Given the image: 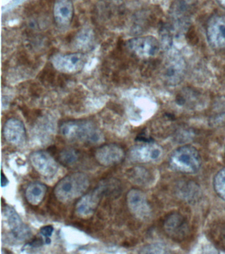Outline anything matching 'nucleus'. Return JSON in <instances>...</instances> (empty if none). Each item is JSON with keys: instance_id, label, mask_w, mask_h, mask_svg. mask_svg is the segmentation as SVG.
Wrapping results in <instances>:
<instances>
[{"instance_id": "nucleus-1", "label": "nucleus", "mask_w": 225, "mask_h": 254, "mask_svg": "<svg viewBox=\"0 0 225 254\" xmlns=\"http://www.w3.org/2000/svg\"><path fill=\"white\" fill-rule=\"evenodd\" d=\"M119 186L116 180L102 181L93 190L82 196L76 204V214L82 218L90 217L95 212L102 198L117 192Z\"/></svg>"}, {"instance_id": "nucleus-2", "label": "nucleus", "mask_w": 225, "mask_h": 254, "mask_svg": "<svg viewBox=\"0 0 225 254\" xmlns=\"http://www.w3.org/2000/svg\"><path fill=\"white\" fill-rule=\"evenodd\" d=\"M90 182L84 173L76 172L68 175L56 184L55 196L61 202H71L83 195L88 190Z\"/></svg>"}, {"instance_id": "nucleus-3", "label": "nucleus", "mask_w": 225, "mask_h": 254, "mask_svg": "<svg viewBox=\"0 0 225 254\" xmlns=\"http://www.w3.org/2000/svg\"><path fill=\"white\" fill-rule=\"evenodd\" d=\"M60 130L70 140L88 144H98L103 140L100 131L89 121H69L61 126Z\"/></svg>"}, {"instance_id": "nucleus-4", "label": "nucleus", "mask_w": 225, "mask_h": 254, "mask_svg": "<svg viewBox=\"0 0 225 254\" xmlns=\"http://www.w3.org/2000/svg\"><path fill=\"white\" fill-rule=\"evenodd\" d=\"M202 160L198 150L191 146H183L172 153L169 165L176 172L185 174H195L201 168Z\"/></svg>"}, {"instance_id": "nucleus-5", "label": "nucleus", "mask_w": 225, "mask_h": 254, "mask_svg": "<svg viewBox=\"0 0 225 254\" xmlns=\"http://www.w3.org/2000/svg\"><path fill=\"white\" fill-rule=\"evenodd\" d=\"M164 231L171 239L182 242L190 234V227L186 218L178 212H172L167 216L163 222Z\"/></svg>"}, {"instance_id": "nucleus-6", "label": "nucleus", "mask_w": 225, "mask_h": 254, "mask_svg": "<svg viewBox=\"0 0 225 254\" xmlns=\"http://www.w3.org/2000/svg\"><path fill=\"white\" fill-rule=\"evenodd\" d=\"M53 66L57 70L65 73L78 72L84 68L87 63V58L82 53L57 54L53 56Z\"/></svg>"}, {"instance_id": "nucleus-7", "label": "nucleus", "mask_w": 225, "mask_h": 254, "mask_svg": "<svg viewBox=\"0 0 225 254\" xmlns=\"http://www.w3.org/2000/svg\"><path fill=\"white\" fill-rule=\"evenodd\" d=\"M127 204L132 213L139 220H148L151 216V208L147 196L142 190L132 189L127 194Z\"/></svg>"}, {"instance_id": "nucleus-8", "label": "nucleus", "mask_w": 225, "mask_h": 254, "mask_svg": "<svg viewBox=\"0 0 225 254\" xmlns=\"http://www.w3.org/2000/svg\"><path fill=\"white\" fill-rule=\"evenodd\" d=\"M163 154V150L161 146L148 141L132 147L129 156L134 162L148 163L159 160Z\"/></svg>"}, {"instance_id": "nucleus-9", "label": "nucleus", "mask_w": 225, "mask_h": 254, "mask_svg": "<svg viewBox=\"0 0 225 254\" xmlns=\"http://www.w3.org/2000/svg\"><path fill=\"white\" fill-rule=\"evenodd\" d=\"M128 49L140 58L153 57L159 51V41L152 36L132 38L126 42Z\"/></svg>"}, {"instance_id": "nucleus-10", "label": "nucleus", "mask_w": 225, "mask_h": 254, "mask_svg": "<svg viewBox=\"0 0 225 254\" xmlns=\"http://www.w3.org/2000/svg\"><path fill=\"white\" fill-rule=\"evenodd\" d=\"M3 216L11 230L13 237L19 241L28 239L32 232L30 228L23 223L16 210L9 206L3 208Z\"/></svg>"}, {"instance_id": "nucleus-11", "label": "nucleus", "mask_w": 225, "mask_h": 254, "mask_svg": "<svg viewBox=\"0 0 225 254\" xmlns=\"http://www.w3.org/2000/svg\"><path fill=\"white\" fill-rule=\"evenodd\" d=\"M30 160L33 168L45 178H52L58 172V163L50 154L45 151L33 152L31 155Z\"/></svg>"}, {"instance_id": "nucleus-12", "label": "nucleus", "mask_w": 225, "mask_h": 254, "mask_svg": "<svg viewBox=\"0 0 225 254\" xmlns=\"http://www.w3.org/2000/svg\"><path fill=\"white\" fill-rule=\"evenodd\" d=\"M94 156L100 164L110 166L120 164L125 158V152L119 145L108 144L99 147Z\"/></svg>"}, {"instance_id": "nucleus-13", "label": "nucleus", "mask_w": 225, "mask_h": 254, "mask_svg": "<svg viewBox=\"0 0 225 254\" xmlns=\"http://www.w3.org/2000/svg\"><path fill=\"white\" fill-rule=\"evenodd\" d=\"M3 136L7 142L14 146H21L26 140V130L19 119L11 118L5 123L3 128Z\"/></svg>"}, {"instance_id": "nucleus-14", "label": "nucleus", "mask_w": 225, "mask_h": 254, "mask_svg": "<svg viewBox=\"0 0 225 254\" xmlns=\"http://www.w3.org/2000/svg\"><path fill=\"white\" fill-rule=\"evenodd\" d=\"M53 14L55 21L58 25L65 27L70 25L74 14V7L72 0H56Z\"/></svg>"}, {"instance_id": "nucleus-15", "label": "nucleus", "mask_w": 225, "mask_h": 254, "mask_svg": "<svg viewBox=\"0 0 225 254\" xmlns=\"http://www.w3.org/2000/svg\"><path fill=\"white\" fill-rule=\"evenodd\" d=\"M208 35L211 43L225 47V17H215L209 22Z\"/></svg>"}, {"instance_id": "nucleus-16", "label": "nucleus", "mask_w": 225, "mask_h": 254, "mask_svg": "<svg viewBox=\"0 0 225 254\" xmlns=\"http://www.w3.org/2000/svg\"><path fill=\"white\" fill-rule=\"evenodd\" d=\"M184 63L182 61H176L175 60L170 61L166 65L164 70V77L167 83L171 85L177 84L182 79Z\"/></svg>"}, {"instance_id": "nucleus-17", "label": "nucleus", "mask_w": 225, "mask_h": 254, "mask_svg": "<svg viewBox=\"0 0 225 254\" xmlns=\"http://www.w3.org/2000/svg\"><path fill=\"white\" fill-rule=\"evenodd\" d=\"M46 192V185L41 182H33L27 187L25 190V196L29 203L33 206H37L42 202Z\"/></svg>"}, {"instance_id": "nucleus-18", "label": "nucleus", "mask_w": 225, "mask_h": 254, "mask_svg": "<svg viewBox=\"0 0 225 254\" xmlns=\"http://www.w3.org/2000/svg\"><path fill=\"white\" fill-rule=\"evenodd\" d=\"M201 95L197 91L189 88L181 89L177 95V103L180 106L193 107L200 101Z\"/></svg>"}, {"instance_id": "nucleus-19", "label": "nucleus", "mask_w": 225, "mask_h": 254, "mask_svg": "<svg viewBox=\"0 0 225 254\" xmlns=\"http://www.w3.org/2000/svg\"><path fill=\"white\" fill-rule=\"evenodd\" d=\"M128 177L132 182L137 185H146L151 180V174L147 169L135 167L128 172Z\"/></svg>"}, {"instance_id": "nucleus-20", "label": "nucleus", "mask_w": 225, "mask_h": 254, "mask_svg": "<svg viewBox=\"0 0 225 254\" xmlns=\"http://www.w3.org/2000/svg\"><path fill=\"white\" fill-rule=\"evenodd\" d=\"M93 41V32L90 28H84L76 36V45L80 49H89L92 47Z\"/></svg>"}, {"instance_id": "nucleus-21", "label": "nucleus", "mask_w": 225, "mask_h": 254, "mask_svg": "<svg viewBox=\"0 0 225 254\" xmlns=\"http://www.w3.org/2000/svg\"><path fill=\"white\" fill-rule=\"evenodd\" d=\"M213 186L217 194L225 200V168L215 175Z\"/></svg>"}, {"instance_id": "nucleus-22", "label": "nucleus", "mask_w": 225, "mask_h": 254, "mask_svg": "<svg viewBox=\"0 0 225 254\" xmlns=\"http://www.w3.org/2000/svg\"><path fill=\"white\" fill-rule=\"evenodd\" d=\"M78 153L74 149H65L60 152L59 160L65 165H72L78 161Z\"/></svg>"}, {"instance_id": "nucleus-23", "label": "nucleus", "mask_w": 225, "mask_h": 254, "mask_svg": "<svg viewBox=\"0 0 225 254\" xmlns=\"http://www.w3.org/2000/svg\"><path fill=\"white\" fill-rule=\"evenodd\" d=\"M215 235H216L215 239L219 246H221L223 250H225V225L217 228Z\"/></svg>"}, {"instance_id": "nucleus-24", "label": "nucleus", "mask_w": 225, "mask_h": 254, "mask_svg": "<svg viewBox=\"0 0 225 254\" xmlns=\"http://www.w3.org/2000/svg\"><path fill=\"white\" fill-rule=\"evenodd\" d=\"M163 246L159 245V244H151L145 246L142 249L141 253L145 254H161L165 253Z\"/></svg>"}, {"instance_id": "nucleus-25", "label": "nucleus", "mask_w": 225, "mask_h": 254, "mask_svg": "<svg viewBox=\"0 0 225 254\" xmlns=\"http://www.w3.org/2000/svg\"><path fill=\"white\" fill-rule=\"evenodd\" d=\"M40 232L41 234L45 238H50L54 232V228L51 225L45 226L41 228Z\"/></svg>"}, {"instance_id": "nucleus-26", "label": "nucleus", "mask_w": 225, "mask_h": 254, "mask_svg": "<svg viewBox=\"0 0 225 254\" xmlns=\"http://www.w3.org/2000/svg\"><path fill=\"white\" fill-rule=\"evenodd\" d=\"M9 184L8 179L5 176L3 172L1 174V187H5Z\"/></svg>"}, {"instance_id": "nucleus-27", "label": "nucleus", "mask_w": 225, "mask_h": 254, "mask_svg": "<svg viewBox=\"0 0 225 254\" xmlns=\"http://www.w3.org/2000/svg\"><path fill=\"white\" fill-rule=\"evenodd\" d=\"M43 242L41 240H34L33 242H31L30 244V246H34V247H38V246H40L43 245Z\"/></svg>"}, {"instance_id": "nucleus-28", "label": "nucleus", "mask_w": 225, "mask_h": 254, "mask_svg": "<svg viewBox=\"0 0 225 254\" xmlns=\"http://www.w3.org/2000/svg\"><path fill=\"white\" fill-rule=\"evenodd\" d=\"M219 5L221 6V7L224 8L225 9V0H217Z\"/></svg>"}, {"instance_id": "nucleus-29", "label": "nucleus", "mask_w": 225, "mask_h": 254, "mask_svg": "<svg viewBox=\"0 0 225 254\" xmlns=\"http://www.w3.org/2000/svg\"></svg>"}]
</instances>
